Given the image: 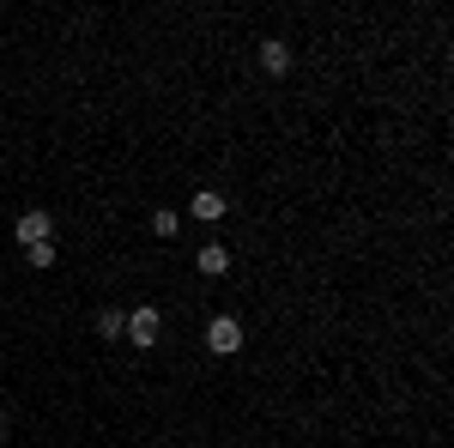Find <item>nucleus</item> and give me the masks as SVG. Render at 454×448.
I'll return each instance as SVG.
<instances>
[{"label":"nucleus","mask_w":454,"mask_h":448,"mask_svg":"<svg viewBox=\"0 0 454 448\" xmlns=\"http://www.w3.org/2000/svg\"><path fill=\"white\" fill-rule=\"evenodd\" d=\"M194 267H200L207 279L231 273V248H224V242H200V255H194Z\"/></svg>","instance_id":"5"},{"label":"nucleus","mask_w":454,"mask_h":448,"mask_svg":"<svg viewBox=\"0 0 454 448\" xmlns=\"http://www.w3.org/2000/svg\"><path fill=\"white\" fill-rule=\"evenodd\" d=\"M224 207H231V200H224V194H218V188H200V194H194V200H188V212H194V218H200V224H218V218H224Z\"/></svg>","instance_id":"4"},{"label":"nucleus","mask_w":454,"mask_h":448,"mask_svg":"<svg viewBox=\"0 0 454 448\" xmlns=\"http://www.w3.org/2000/svg\"><path fill=\"white\" fill-rule=\"evenodd\" d=\"M49 231H55V224H49V212H19V224H12V237L25 242V248H31V242H49Z\"/></svg>","instance_id":"3"},{"label":"nucleus","mask_w":454,"mask_h":448,"mask_svg":"<svg viewBox=\"0 0 454 448\" xmlns=\"http://www.w3.org/2000/svg\"><path fill=\"white\" fill-rule=\"evenodd\" d=\"M121 334H128V345L152 351V345H158V334H164V315L152 310V303H140V310H128V327H121Z\"/></svg>","instance_id":"2"},{"label":"nucleus","mask_w":454,"mask_h":448,"mask_svg":"<svg viewBox=\"0 0 454 448\" xmlns=\"http://www.w3.org/2000/svg\"><path fill=\"white\" fill-rule=\"evenodd\" d=\"M261 73H273V79L291 73V43H279V36H273V43H261Z\"/></svg>","instance_id":"6"},{"label":"nucleus","mask_w":454,"mask_h":448,"mask_svg":"<svg viewBox=\"0 0 454 448\" xmlns=\"http://www.w3.org/2000/svg\"><path fill=\"white\" fill-rule=\"evenodd\" d=\"M176 224H182V218H176V207H158V212H152V231H158V237H176Z\"/></svg>","instance_id":"9"},{"label":"nucleus","mask_w":454,"mask_h":448,"mask_svg":"<svg viewBox=\"0 0 454 448\" xmlns=\"http://www.w3.org/2000/svg\"><path fill=\"white\" fill-rule=\"evenodd\" d=\"M207 351L212 358H237V351H243V321H237V315H212L207 321Z\"/></svg>","instance_id":"1"},{"label":"nucleus","mask_w":454,"mask_h":448,"mask_svg":"<svg viewBox=\"0 0 454 448\" xmlns=\"http://www.w3.org/2000/svg\"><path fill=\"white\" fill-rule=\"evenodd\" d=\"M25 261H31L36 273H43V267H55V242H31V248H25Z\"/></svg>","instance_id":"8"},{"label":"nucleus","mask_w":454,"mask_h":448,"mask_svg":"<svg viewBox=\"0 0 454 448\" xmlns=\"http://www.w3.org/2000/svg\"><path fill=\"white\" fill-rule=\"evenodd\" d=\"M121 327H128L121 310H98V340H121Z\"/></svg>","instance_id":"7"}]
</instances>
